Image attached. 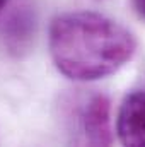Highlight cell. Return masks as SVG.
Wrapping results in <instances>:
<instances>
[{
    "mask_svg": "<svg viewBox=\"0 0 145 147\" xmlns=\"http://www.w3.org/2000/svg\"><path fill=\"white\" fill-rule=\"evenodd\" d=\"M48 46L56 70L77 82L116 74L137 51V41L126 28L85 10L56 16L50 24Z\"/></svg>",
    "mask_w": 145,
    "mask_h": 147,
    "instance_id": "cell-1",
    "label": "cell"
},
{
    "mask_svg": "<svg viewBox=\"0 0 145 147\" xmlns=\"http://www.w3.org/2000/svg\"><path fill=\"white\" fill-rule=\"evenodd\" d=\"M116 132L123 146L145 147V89L125 96L116 118Z\"/></svg>",
    "mask_w": 145,
    "mask_h": 147,
    "instance_id": "cell-2",
    "label": "cell"
},
{
    "mask_svg": "<svg viewBox=\"0 0 145 147\" xmlns=\"http://www.w3.org/2000/svg\"><path fill=\"white\" fill-rule=\"evenodd\" d=\"M84 139L89 146H111V101L104 94H94L80 115Z\"/></svg>",
    "mask_w": 145,
    "mask_h": 147,
    "instance_id": "cell-3",
    "label": "cell"
},
{
    "mask_svg": "<svg viewBox=\"0 0 145 147\" xmlns=\"http://www.w3.org/2000/svg\"><path fill=\"white\" fill-rule=\"evenodd\" d=\"M3 43L14 57H22L31 50V45L36 34V19L28 7L14 10L5 21L3 28Z\"/></svg>",
    "mask_w": 145,
    "mask_h": 147,
    "instance_id": "cell-4",
    "label": "cell"
},
{
    "mask_svg": "<svg viewBox=\"0 0 145 147\" xmlns=\"http://www.w3.org/2000/svg\"><path fill=\"white\" fill-rule=\"evenodd\" d=\"M132 5H133L135 12L145 19V0H132Z\"/></svg>",
    "mask_w": 145,
    "mask_h": 147,
    "instance_id": "cell-5",
    "label": "cell"
},
{
    "mask_svg": "<svg viewBox=\"0 0 145 147\" xmlns=\"http://www.w3.org/2000/svg\"><path fill=\"white\" fill-rule=\"evenodd\" d=\"M9 3V0H0V14H2V10L5 9V5Z\"/></svg>",
    "mask_w": 145,
    "mask_h": 147,
    "instance_id": "cell-6",
    "label": "cell"
}]
</instances>
